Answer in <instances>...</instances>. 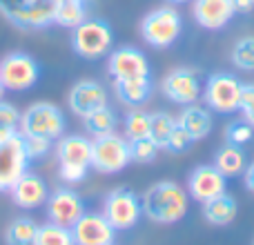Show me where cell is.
Instances as JSON below:
<instances>
[{
    "label": "cell",
    "instance_id": "1",
    "mask_svg": "<svg viewBox=\"0 0 254 245\" xmlns=\"http://www.w3.org/2000/svg\"><path fill=\"white\" fill-rule=\"evenodd\" d=\"M140 205H143V214L149 221L161 225H172L179 223L188 214L190 194L176 181H158L145 189Z\"/></svg>",
    "mask_w": 254,
    "mask_h": 245
},
{
    "label": "cell",
    "instance_id": "2",
    "mask_svg": "<svg viewBox=\"0 0 254 245\" xmlns=\"http://www.w3.org/2000/svg\"><path fill=\"white\" fill-rule=\"evenodd\" d=\"M58 176L67 185H78L92 170V138L83 134H63L54 143Z\"/></svg>",
    "mask_w": 254,
    "mask_h": 245
},
{
    "label": "cell",
    "instance_id": "3",
    "mask_svg": "<svg viewBox=\"0 0 254 245\" xmlns=\"http://www.w3.org/2000/svg\"><path fill=\"white\" fill-rule=\"evenodd\" d=\"M58 0H0V16L20 31H40L54 25Z\"/></svg>",
    "mask_w": 254,
    "mask_h": 245
},
{
    "label": "cell",
    "instance_id": "4",
    "mask_svg": "<svg viewBox=\"0 0 254 245\" xmlns=\"http://www.w3.org/2000/svg\"><path fill=\"white\" fill-rule=\"evenodd\" d=\"M183 18L174 4H161L140 20V38L154 49H167L181 38Z\"/></svg>",
    "mask_w": 254,
    "mask_h": 245
},
{
    "label": "cell",
    "instance_id": "5",
    "mask_svg": "<svg viewBox=\"0 0 254 245\" xmlns=\"http://www.w3.org/2000/svg\"><path fill=\"white\" fill-rule=\"evenodd\" d=\"M69 43L76 56L85 61H98L114 49V29L107 20L87 18L71 29Z\"/></svg>",
    "mask_w": 254,
    "mask_h": 245
},
{
    "label": "cell",
    "instance_id": "6",
    "mask_svg": "<svg viewBox=\"0 0 254 245\" xmlns=\"http://www.w3.org/2000/svg\"><path fill=\"white\" fill-rule=\"evenodd\" d=\"M65 114L58 105L49 101L31 103L20 116V131L22 136H40V138H49L56 143L63 134H65Z\"/></svg>",
    "mask_w": 254,
    "mask_h": 245
},
{
    "label": "cell",
    "instance_id": "7",
    "mask_svg": "<svg viewBox=\"0 0 254 245\" xmlns=\"http://www.w3.org/2000/svg\"><path fill=\"white\" fill-rule=\"evenodd\" d=\"M129 163V140L125 136L112 131L92 138V170H96L98 174H119Z\"/></svg>",
    "mask_w": 254,
    "mask_h": 245
},
{
    "label": "cell",
    "instance_id": "8",
    "mask_svg": "<svg viewBox=\"0 0 254 245\" xmlns=\"http://www.w3.org/2000/svg\"><path fill=\"white\" fill-rule=\"evenodd\" d=\"M241 89L243 83L237 76L228 74V71H214L207 76L201 98L207 110L219 112V114H232V112H239Z\"/></svg>",
    "mask_w": 254,
    "mask_h": 245
},
{
    "label": "cell",
    "instance_id": "9",
    "mask_svg": "<svg viewBox=\"0 0 254 245\" xmlns=\"http://www.w3.org/2000/svg\"><path fill=\"white\" fill-rule=\"evenodd\" d=\"M0 80L7 92H29L40 80V62L25 52H11L0 58Z\"/></svg>",
    "mask_w": 254,
    "mask_h": 245
},
{
    "label": "cell",
    "instance_id": "10",
    "mask_svg": "<svg viewBox=\"0 0 254 245\" xmlns=\"http://www.w3.org/2000/svg\"><path fill=\"white\" fill-rule=\"evenodd\" d=\"M103 214L116 232H127L140 221L143 205H140V198L136 196L134 189L116 187L103 201Z\"/></svg>",
    "mask_w": 254,
    "mask_h": 245
},
{
    "label": "cell",
    "instance_id": "11",
    "mask_svg": "<svg viewBox=\"0 0 254 245\" xmlns=\"http://www.w3.org/2000/svg\"><path fill=\"white\" fill-rule=\"evenodd\" d=\"M161 92L170 103L181 107L198 103V98L203 94L201 76L194 67H174L161 80Z\"/></svg>",
    "mask_w": 254,
    "mask_h": 245
},
{
    "label": "cell",
    "instance_id": "12",
    "mask_svg": "<svg viewBox=\"0 0 254 245\" xmlns=\"http://www.w3.org/2000/svg\"><path fill=\"white\" fill-rule=\"evenodd\" d=\"M29 156L25 149L22 134H13L11 138L0 143V192H9L18 179L29 170Z\"/></svg>",
    "mask_w": 254,
    "mask_h": 245
},
{
    "label": "cell",
    "instance_id": "13",
    "mask_svg": "<svg viewBox=\"0 0 254 245\" xmlns=\"http://www.w3.org/2000/svg\"><path fill=\"white\" fill-rule=\"evenodd\" d=\"M45 212H47V221L63 225V228H71L87 210H85V201L80 198V194L76 189L58 187L54 192H49Z\"/></svg>",
    "mask_w": 254,
    "mask_h": 245
},
{
    "label": "cell",
    "instance_id": "14",
    "mask_svg": "<svg viewBox=\"0 0 254 245\" xmlns=\"http://www.w3.org/2000/svg\"><path fill=\"white\" fill-rule=\"evenodd\" d=\"M107 71H110L112 80H125V78H140V76H149V61L138 47L123 45L116 47L107 54Z\"/></svg>",
    "mask_w": 254,
    "mask_h": 245
},
{
    "label": "cell",
    "instance_id": "15",
    "mask_svg": "<svg viewBox=\"0 0 254 245\" xmlns=\"http://www.w3.org/2000/svg\"><path fill=\"white\" fill-rule=\"evenodd\" d=\"M67 105H69L71 114H76L78 119H85L92 112L110 105V98H107V89L98 80L83 78L71 85L69 94H67Z\"/></svg>",
    "mask_w": 254,
    "mask_h": 245
},
{
    "label": "cell",
    "instance_id": "16",
    "mask_svg": "<svg viewBox=\"0 0 254 245\" xmlns=\"http://www.w3.org/2000/svg\"><path fill=\"white\" fill-rule=\"evenodd\" d=\"M71 234L76 245H112L116 239V230L103 212H85L71 225Z\"/></svg>",
    "mask_w": 254,
    "mask_h": 245
},
{
    "label": "cell",
    "instance_id": "17",
    "mask_svg": "<svg viewBox=\"0 0 254 245\" xmlns=\"http://www.w3.org/2000/svg\"><path fill=\"white\" fill-rule=\"evenodd\" d=\"M9 196H11V203L16 207H20V210H25V212H31L47 203L49 185L45 183L43 176L27 170L25 174L13 183V187L9 189Z\"/></svg>",
    "mask_w": 254,
    "mask_h": 245
},
{
    "label": "cell",
    "instance_id": "18",
    "mask_svg": "<svg viewBox=\"0 0 254 245\" xmlns=\"http://www.w3.org/2000/svg\"><path fill=\"white\" fill-rule=\"evenodd\" d=\"M228 192V181L214 165H198L188 176V194L198 203H205L214 196Z\"/></svg>",
    "mask_w": 254,
    "mask_h": 245
},
{
    "label": "cell",
    "instance_id": "19",
    "mask_svg": "<svg viewBox=\"0 0 254 245\" xmlns=\"http://www.w3.org/2000/svg\"><path fill=\"white\" fill-rule=\"evenodd\" d=\"M192 16L198 27L207 31H219L230 25L237 9L234 0H192Z\"/></svg>",
    "mask_w": 254,
    "mask_h": 245
},
{
    "label": "cell",
    "instance_id": "20",
    "mask_svg": "<svg viewBox=\"0 0 254 245\" xmlns=\"http://www.w3.org/2000/svg\"><path fill=\"white\" fill-rule=\"evenodd\" d=\"M114 94L119 98V103H123L125 107H145L154 94L152 76L114 80Z\"/></svg>",
    "mask_w": 254,
    "mask_h": 245
},
{
    "label": "cell",
    "instance_id": "21",
    "mask_svg": "<svg viewBox=\"0 0 254 245\" xmlns=\"http://www.w3.org/2000/svg\"><path fill=\"white\" fill-rule=\"evenodd\" d=\"M176 122L192 136V140H203L210 136L212 127H214V119H212V112L207 107L192 103V105H185L181 110V114L176 116Z\"/></svg>",
    "mask_w": 254,
    "mask_h": 245
},
{
    "label": "cell",
    "instance_id": "22",
    "mask_svg": "<svg viewBox=\"0 0 254 245\" xmlns=\"http://www.w3.org/2000/svg\"><path fill=\"white\" fill-rule=\"evenodd\" d=\"M237 214H239V205L228 192L203 203V219L210 225H216V228H225V225L234 223Z\"/></svg>",
    "mask_w": 254,
    "mask_h": 245
},
{
    "label": "cell",
    "instance_id": "23",
    "mask_svg": "<svg viewBox=\"0 0 254 245\" xmlns=\"http://www.w3.org/2000/svg\"><path fill=\"white\" fill-rule=\"evenodd\" d=\"M89 18V0H58L54 25L63 29H74Z\"/></svg>",
    "mask_w": 254,
    "mask_h": 245
},
{
    "label": "cell",
    "instance_id": "24",
    "mask_svg": "<svg viewBox=\"0 0 254 245\" xmlns=\"http://www.w3.org/2000/svg\"><path fill=\"white\" fill-rule=\"evenodd\" d=\"M212 165H214L225 179H232V176L243 174V170H246V165H248V158H246L243 147H234V145L225 143L223 147L214 154V163H212Z\"/></svg>",
    "mask_w": 254,
    "mask_h": 245
},
{
    "label": "cell",
    "instance_id": "25",
    "mask_svg": "<svg viewBox=\"0 0 254 245\" xmlns=\"http://www.w3.org/2000/svg\"><path fill=\"white\" fill-rule=\"evenodd\" d=\"M83 127L92 138H98V136H105V134L116 131V127H119V116H116V112L112 110L110 105H105V107H101V110H96V112L85 116Z\"/></svg>",
    "mask_w": 254,
    "mask_h": 245
},
{
    "label": "cell",
    "instance_id": "26",
    "mask_svg": "<svg viewBox=\"0 0 254 245\" xmlns=\"http://www.w3.org/2000/svg\"><path fill=\"white\" fill-rule=\"evenodd\" d=\"M152 127V114L143 107H129L123 119V136L127 140L147 138Z\"/></svg>",
    "mask_w": 254,
    "mask_h": 245
},
{
    "label": "cell",
    "instance_id": "27",
    "mask_svg": "<svg viewBox=\"0 0 254 245\" xmlns=\"http://www.w3.org/2000/svg\"><path fill=\"white\" fill-rule=\"evenodd\" d=\"M36 230H38V223L31 216H18L4 230V245H31Z\"/></svg>",
    "mask_w": 254,
    "mask_h": 245
},
{
    "label": "cell",
    "instance_id": "28",
    "mask_svg": "<svg viewBox=\"0 0 254 245\" xmlns=\"http://www.w3.org/2000/svg\"><path fill=\"white\" fill-rule=\"evenodd\" d=\"M31 245H76V243H74L71 228H63V225L47 221V223L38 225Z\"/></svg>",
    "mask_w": 254,
    "mask_h": 245
},
{
    "label": "cell",
    "instance_id": "29",
    "mask_svg": "<svg viewBox=\"0 0 254 245\" xmlns=\"http://www.w3.org/2000/svg\"><path fill=\"white\" fill-rule=\"evenodd\" d=\"M176 127V119L170 112H154L152 114V127H149V138L156 143L158 149L165 152V145L170 140L172 131Z\"/></svg>",
    "mask_w": 254,
    "mask_h": 245
},
{
    "label": "cell",
    "instance_id": "30",
    "mask_svg": "<svg viewBox=\"0 0 254 245\" xmlns=\"http://www.w3.org/2000/svg\"><path fill=\"white\" fill-rule=\"evenodd\" d=\"M230 61L237 69L241 71H254V36H243L232 45Z\"/></svg>",
    "mask_w": 254,
    "mask_h": 245
},
{
    "label": "cell",
    "instance_id": "31",
    "mask_svg": "<svg viewBox=\"0 0 254 245\" xmlns=\"http://www.w3.org/2000/svg\"><path fill=\"white\" fill-rule=\"evenodd\" d=\"M223 138H225V143L228 145L243 147V145H248L254 138V127L248 121H243V119L232 121V122H228V127H225Z\"/></svg>",
    "mask_w": 254,
    "mask_h": 245
},
{
    "label": "cell",
    "instance_id": "32",
    "mask_svg": "<svg viewBox=\"0 0 254 245\" xmlns=\"http://www.w3.org/2000/svg\"><path fill=\"white\" fill-rule=\"evenodd\" d=\"M158 152L161 149L156 147L152 138H138V140H129V154H131V161L138 163V165H149V163L156 161Z\"/></svg>",
    "mask_w": 254,
    "mask_h": 245
},
{
    "label": "cell",
    "instance_id": "33",
    "mask_svg": "<svg viewBox=\"0 0 254 245\" xmlns=\"http://www.w3.org/2000/svg\"><path fill=\"white\" fill-rule=\"evenodd\" d=\"M25 138V149L29 161H40V158L49 156V152L54 149V140L40 138V136H22Z\"/></svg>",
    "mask_w": 254,
    "mask_h": 245
},
{
    "label": "cell",
    "instance_id": "34",
    "mask_svg": "<svg viewBox=\"0 0 254 245\" xmlns=\"http://www.w3.org/2000/svg\"><path fill=\"white\" fill-rule=\"evenodd\" d=\"M192 143H194L192 136H190L188 131L179 125V122H176L174 131H172L170 140H167V145H165V152H170V154H185L190 147H192Z\"/></svg>",
    "mask_w": 254,
    "mask_h": 245
},
{
    "label": "cell",
    "instance_id": "35",
    "mask_svg": "<svg viewBox=\"0 0 254 245\" xmlns=\"http://www.w3.org/2000/svg\"><path fill=\"white\" fill-rule=\"evenodd\" d=\"M239 112H241L243 121H248L254 127V85L248 83L241 89V101H239Z\"/></svg>",
    "mask_w": 254,
    "mask_h": 245
},
{
    "label": "cell",
    "instance_id": "36",
    "mask_svg": "<svg viewBox=\"0 0 254 245\" xmlns=\"http://www.w3.org/2000/svg\"><path fill=\"white\" fill-rule=\"evenodd\" d=\"M20 116H22V112L18 110L16 105L0 101V125L2 127H9V129L18 131V127H20Z\"/></svg>",
    "mask_w": 254,
    "mask_h": 245
},
{
    "label": "cell",
    "instance_id": "37",
    "mask_svg": "<svg viewBox=\"0 0 254 245\" xmlns=\"http://www.w3.org/2000/svg\"><path fill=\"white\" fill-rule=\"evenodd\" d=\"M243 183H246V189L250 194H254V161L248 163L246 170H243Z\"/></svg>",
    "mask_w": 254,
    "mask_h": 245
},
{
    "label": "cell",
    "instance_id": "38",
    "mask_svg": "<svg viewBox=\"0 0 254 245\" xmlns=\"http://www.w3.org/2000/svg\"><path fill=\"white\" fill-rule=\"evenodd\" d=\"M234 9L237 13H250L254 11V0H234Z\"/></svg>",
    "mask_w": 254,
    "mask_h": 245
},
{
    "label": "cell",
    "instance_id": "39",
    "mask_svg": "<svg viewBox=\"0 0 254 245\" xmlns=\"http://www.w3.org/2000/svg\"><path fill=\"white\" fill-rule=\"evenodd\" d=\"M13 134H18L16 129H9V127H2L0 125V143H2V140H7V138H11Z\"/></svg>",
    "mask_w": 254,
    "mask_h": 245
},
{
    "label": "cell",
    "instance_id": "40",
    "mask_svg": "<svg viewBox=\"0 0 254 245\" xmlns=\"http://www.w3.org/2000/svg\"><path fill=\"white\" fill-rule=\"evenodd\" d=\"M170 4H183V2H192V0H167Z\"/></svg>",
    "mask_w": 254,
    "mask_h": 245
},
{
    "label": "cell",
    "instance_id": "41",
    "mask_svg": "<svg viewBox=\"0 0 254 245\" xmlns=\"http://www.w3.org/2000/svg\"><path fill=\"white\" fill-rule=\"evenodd\" d=\"M4 92H7V89H4V85H2V80H0V101H2V96H4Z\"/></svg>",
    "mask_w": 254,
    "mask_h": 245
},
{
    "label": "cell",
    "instance_id": "42",
    "mask_svg": "<svg viewBox=\"0 0 254 245\" xmlns=\"http://www.w3.org/2000/svg\"><path fill=\"white\" fill-rule=\"evenodd\" d=\"M252 245H254V241H252Z\"/></svg>",
    "mask_w": 254,
    "mask_h": 245
},
{
    "label": "cell",
    "instance_id": "43",
    "mask_svg": "<svg viewBox=\"0 0 254 245\" xmlns=\"http://www.w3.org/2000/svg\"><path fill=\"white\" fill-rule=\"evenodd\" d=\"M112 245H114V243H112Z\"/></svg>",
    "mask_w": 254,
    "mask_h": 245
}]
</instances>
